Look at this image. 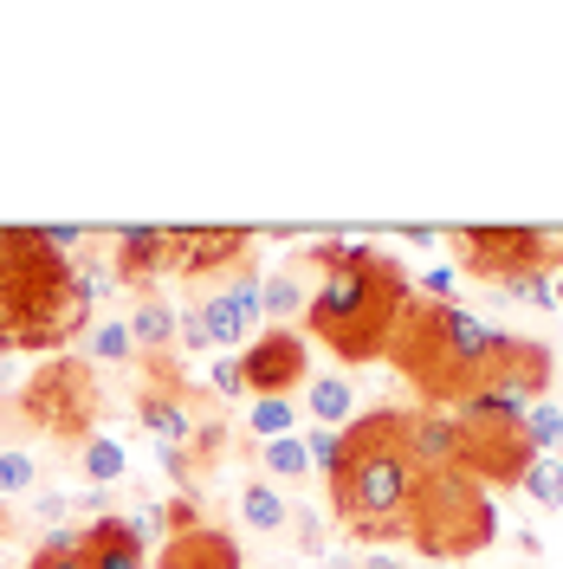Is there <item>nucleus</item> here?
Segmentation results:
<instances>
[{
    "instance_id": "obj_1",
    "label": "nucleus",
    "mask_w": 563,
    "mask_h": 569,
    "mask_svg": "<svg viewBox=\"0 0 563 569\" xmlns=\"http://www.w3.org/2000/svg\"><path fill=\"white\" fill-rule=\"evenodd\" d=\"M305 266H317L312 284V337L344 362H369L388 350L402 305L415 298V279L376 247H356V240H317L305 247Z\"/></svg>"
},
{
    "instance_id": "obj_2",
    "label": "nucleus",
    "mask_w": 563,
    "mask_h": 569,
    "mask_svg": "<svg viewBox=\"0 0 563 569\" xmlns=\"http://www.w3.org/2000/svg\"><path fill=\"white\" fill-rule=\"evenodd\" d=\"M91 318V284L39 227H0V356H52Z\"/></svg>"
},
{
    "instance_id": "obj_3",
    "label": "nucleus",
    "mask_w": 563,
    "mask_h": 569,
    "mask_svg": "<svg viewBox=\"0 0 563 569\" xmlns=\"http://www.w3.org/2000/svg\"><path fill=\"white\" fill-rule=\"evenodd\" d=\"M505 343H512V330H498V323H486L480 311H466L460 298L454 305L408 298L383 356L422 389L427 408H454L460 395H473L498 369Z\"/></svg>"
},
{
    "instance_id": "obj_4",
    "label": "nucleus",
    "mask_w": 563,
    "mask_h": 569,
    "mask_svg": "<svg viewBox=\"0 0 563 569\" xmlns=\"http://www.w3.org/2000/svg\"><path fill=\"white\" fill-rule=\"evenodd\" d=\"M415 447H408V408H376L344 427V460L330 472V505L350 537L388 543L408 537V498H415Z\"/></svg>"
},
{
    "instance_id": "obj_5",
    "label": "nucleus",
    "mask_w": 563,
    "mask_h": 569,
    "mask_svg": "<svg viewBox=\"0 0 563 569\" xmlns=\"http://www.w3.org/2000/svg\"><path fill=\"white\" fill-rule=\"evenodd\" d=\"M408 537L415 550L434 557V563H460V557H480L498 537V511L493 492L473 479V472H422L415 479V498H408Z\"/></svg>"
},
{
    "instance_id": "obj_6",
    "label": "nucleus",
    "mask_w": 563,
    "mask_h": 569,
    "mask_svg": "<svg viewBox=\"0 0 563 569\" xmlns=\"http://www.w3.org/2000/svg\"><path fill=\"white\" fill-rule=\"evenodd\" d=\"M525 395L498 389V382H480L473 395H460L454 427H460V472H473L480 486H518L525 466L537 460L525 440Z\"/></svg>"
},
{
    "instance_id": "obj_7",
    "label": "nucleus",
    "mask_w": 563,
    "mask_h": 569,
    "mask_svg": "<svg viewBox=\"0 0 563 569\" xmlns=\"http://www.w3.org/2000/svg\"><path fill=\"white\" fill-rule=\"evenodd\" d=\"M98 369L78 362V356H46L27 389H20V421L33 433H52V440H91L98 433Z\"/></svg>"
},
{
    "instance_id": "obj_8",
    "label": "nucleus",
    "mask_w": 563,
    "mask_h": 569,
    "mask_svg": "<svg viewBox=\"0 0 563 569\" xmlns=\"http://www.w3.org/2000/svg\"><path fill=\"white\" fill-rule=\"evenodd\" d=\"M447 240L466 259V272L498 284L518 279V272H557L563 266V240L544 227H454Z\"/></svg>"
},
{
    "instance_id": "obj_9",
    "label": "nucleus",
    "mask_w": 563,
    "mask_h": 569,
    "mask_svg": "<svg viewBox=\"0 0 563 569\" xmlns=\"http://www.w3.org/2000/svg\"><path fill=\"white\" fill-rule=\"evenodd\" d=\"M240 376L253 401H292V389L312 382V343L298 330H259L240 356Z\"/></svg>"
},
{
    "instance_id": "obj_10",
    "label": "nucleus",
    "mask_w": 563,
    "mask_h": 569,
    "mask_svg": "<svg viewBox=\"0 0 563 569\" xmlns=\"http://www.w3.org/2000/svg\"><path fill=\"white\" fill-rule=\"evenodd\" d=\"M110 272L130 284H156L181 272V227H124V233H110Z\"/></svg>"
},
{
    "instance_id": "obj_11",
    "label": "nucleus",
    "mask_w": 563,
    "mask_h": 569,
    "mask_svg": "<svg viewBox=\"0 0 563 569\" xmlns=\"http://www.w3.org/2000/svg\"><path fill=\"white\" fill-rule=\"evenodd\" d=\"M253 252L247 227H181V279H220L240 272Z\"/></svg>"
},
{
    "instance_id": "obj_12",
    "label": "nucleus",
    "mask_w": 563,
    "mask_h": 569,
    "mask_svg": "<svg viewBox=\"0 0 563 569\" xmlns=\"http://www.w3.org/2000/svg\"><path fill=\"white\" fill-rule=\"evenodd\" d=\"M156 569H240V543L220 531V525H188V531H169L162 537V557Z\"/></svg>"
},
{
    "instance_id": "obj_13",
    "label": "nucleus",
    "mask_w": 563,
    "mask_h": 569,
    "mask_svg": "<svg viewBox=\"0 0 563 569\" xmlns=\"http://www.w3.org/2000/svg\"><path fill=\"white\" fill-rule=\"evenodd\" d=\"M137 427L156 447H195V433H201V421H195V408H188V395H181L176 382H149V389H142Z\"/></svg>"
},
{
    "instance_id": "obj_14",
    "label": "nucleus",
    "mask_w": 563,
    "mask_h": 569,
    "mask_svg": "<svg viewBox=\"0 0 563 569\" xmlns=\"http://www.w3.org/2000/svg\"><path fill=\"white\" fill-rule=\"evenodd\" d=\"M551 376H557L551 343H537V337H512V343H505V356H498V369L486 376V382H498V389H512V395H525V401H544Z\"/></svg>"
},
{
    "instance_id": "obj_15",
    "label": "nucleus",
    "mask_w": 563,
    "mask_h": 569,
    "mask_svg": "<svg viewBox=\"0 0 563 569\" xmlns=\"http://www.w3.org/2000/svg\"><path fill=\"white\" fill-rule=\"evenodd\" d=\"M78 557L91 569H142L149 563V550L130 537V525H124L117 511H110V518H91V525L78 531Z\"/></svg>"
},
{
    "instance_id": "obj_16",
    "label": "nucleus",
    "mask_w": 563,
    "mask_h": 569,
    "mask_svg": "<svg viewBox=\"0 0 563 569\" xmlns=\"http://www.w3.org/2000/svg\"><path fill=\"white\" fill-rule=\"evenodd\" d=\"M408 447H415V466L422 472H447L460 466V427L447 408H408Z\"/></svg>"
},
{
    "instance_id": "obj_17",
    "label": "nucleus",
    "mask_w": 563,
    "mask_h": 569,
    "mask_svg": "<svg viewBox=\"0 0 563 569\" xmlns=\"http://www.w3.org/2000/svg\"><path fill=\"white\" fill-rule=\"evenodd\" d=\"M312 305V279H305V259H292L279 272H259V311L266 318H298Z\"/></svg>"
},
{
    "instance_id": "obj_18",
    "label": "nucleus",
    "mask_w": 563,
    "mask_h": 569,
    "mask_svg": "<svg viewBox=\"0 0 563 569\" xmlns=\"http://www.w3.org/2000/svg\"><path fill=\"white\" fill-rule=\"evenodd\" d=\"M130 337H137V356H169V343H176V305L142 291L130 305Z\"/></svg>"
},
{
    "instance_id": "obj_19",
    "label": "nucleus",
    "mask_w": 563,
    "mask_h": 569,
    "mask_svg": "<svg viewBox=\"0 0 563 569\" xmlns=\"http://www.w3.org/2000/svg\"><path fill=\"white\" fill-rule=\"evenodd\" d=\"M305 408H312V421L317 427H344L356 421V389H350V376H337V369H324V376H312V395H305Z\"/></svg>"
},
{
    "instance_id": "obj_20",
    "label": "nucleus",
    "mask_w": 563,
    "mask_h": 569,
    "mask_svg": "<svg viewBox=\"0 0 563 569\" xmlns=\"http://www.w3.org/2000/svg\"><path fill=\"white\" fill-rule=\"evenodd\" d=\"M240 518H247L259 537H279L285 525H292V505L279 498V486H273V479H253L247 492H240Z\"/></svg>"
},
{
    "instance_id": "obj_21",
    "label": "nucleus",
    "mask_w": 563,
    "mask_h": 569,
    "mask_svg": "<svg viewBox=\"0 0 563 569\" xmlns=\"http://www.w3.org/2000/svg\"><path fill=\"white\" fill-rule=\"evenodd\" d=\"M78 466H85V479L91 486H124V472H130V453H124V440H110V433H91L85 447H78Z\"/></svg>"
},
{
    "instance_id": "obj_22",
    "label": "nucleus",
    "mask_w": 563,
    "mask_h": 569,
    "mask_svg": "<svg viewBox=\"0 0 563 569\" xmlns=\"http://www.w3.org/2000/svg\"><path fill=\"white\" fill-rule=\"evenodd\" d=\"M259 479H312V453H305V440L298 433H285V440H259Z\"/></svg>"
},
{
    "instance_id": "obj_23",
    "label": "nucleus",
    "mask_w": 563,
    "mask_h": 569,
    "mask_svg": "<svg viewBox=\"0 0 563 569\" xmlns=\"http://www.w3.org/2000/svg\"><path fill=\"white\" fill-rule=\"evenodd\" d=\"M117 369V362H137V337H130V318H105L91 330V369Z\"/></svg>"
},
{
    "instance_id": "obj_24",
    "label": "nucleus",
    "mask_w": 563,
    "mask_h": 569,
    "mask_svg": "<svg viewBox=\"0 0 563 569\" xmlns=\"http://www.w3.org/2000/svg\"><path fill=\"white\" fill-rule=\"evenodd\" d=\"M518 492H531L544 511H563V460L537 453V460L525 466V479H518Z\"/></svg>"
},
{
    "instance_id": "obj_25",
    "label": "nucleus",
    "mask_w": 563,
    "mask_h": 569,
    "mask_svg": "<svg viewBox=\"0 0 563 569\" xmlns=\"http://www.w3.org/2000/svg\"><path fill=\"white\" fill-rule=\"evenodd\" d=\"M247 427H253V440H285V433H298V408L292 401H253Z\"/></svg>"
},
{
    "instance_id": "obj_26",
    "label": "nucleus",
    "mask_w": 563,
    "mask_h": 569,
    "mask_svg": "<svg viewBox=\"0 0 563 569\" xmlns=\"http://www.w3.org/2000/svg\"><path fill=\"white\" fill-rule=\"evenodd\" d=\"M525 440H531V453H551V447L563 440V408L531 401V408H525Z\"/></svg>"
},
{
    "instance_id": "obj_27",
    "label": "nucleus",
    "mask_w": 563,
    "mask_h": 569,
    "mask_svg": "<svg viewBox=\"0 0 563 569\" xmlns=\"http://www.w3.org/2000/svg\"><path fill=\"white\" fill-rule=\"evenodd\" d=\"M39 486V460L33 453H0V498H20V492H33Z\"/></svg>"
},
{
    "instance_id": "obj_28",
    "label": "nucleus",
    "mask_w": 563,
    "mask_h": 569,
    "mask_svg": "<svg viewBox=\"0 0 563 569\" xmlns=\"http://www.w3.org/2000/svg\"><path fill=\"white\" fill-rule=\"evenodd\" d=\"M298 440H305L312 466L330 479V472H337V460H344V433H337V427H312V433H298Z\"/></svg>"
},
{
    "instance_id": "obj_29",
    "label": "nucleus",
    "mask_w": 563,
    "mask_h": 569,
    "mask_svg": "<svg viewBox=\"0 0 563 569\" xmlns=\"http://www.w3.org/2000/svg\"><path fill=\"white\" fill-rule=\"evenodd\" d=\"M505 298L512 305H557V284H551V272H518V279H505Z\"/></svg>"
},
{
    "instance_id": "obj_30",
    "label": "nucleus",
    "mask_w": 563,
    "mask_h": 569,
    "mask_svg": "<svg viewBox=\"0 0 563 569\" xmlns=\"http://www.w3.org/2000/svg\"><path fill=\"white\" fill-rule=\"evenodd\" d=\"M124 525H130V537H137L142 550H149L156 537H169V518H162V505H137V511H130Z\"/></svg>"
},
{
    "instance_id": "obj_31",
    "label": "nucleus",
    "mask_w": 563,
    "mask_h": 569,
    "mask_svg": "<svg viewBox=\"0 0 563 569\" xmlns=\"http://www.w3.org/2000/svg\"><path fill=\"white\" fill-rule=\"evenodd\" d=\"M208 382H214V395H220V401H240V395H247V376H240V356H220V362L208 369Z\"/></svg>"
},
{
    "instance_id": "obj_32",
    "label": "nucleus",
    "mask_w": 563,
    "mask_h": 569,
    "mask_svg": "<svg viewBox=\"0 0 563 569\" xmlns=\"http://www.w3.org/2000/svg\"><path fill=\"white\" fill-rule=\"evenodd\" d=\"M27 569H91V563H85L78 550H46V543H39V550H33V563H27Z\"/></svg>"
},
{
    "instance_id": "obj_33",
    "label": "nucleus",
    "mask_w": 563,
    "mask_h": 569,
    "mask_svg": "<svg viewBox=\"0 0 563 569\" xmlns=\"http://www.w3.org/2000/svg\"><path fill=\"white\" fill-rule=\"evenodd\" d=\"M39 511H46V525H59V518L71 511V498L66 492H46V498H39Z\"/></svg>"
},
{
    "instance_id": "obj_34",
    "label": "nucleus",
    "mask_w": 563,
    "mask_h": 569,
    "mask_svg": "<svg viewBox=\"0 0 563 569\" xmlns=\"http://www.w3.org/2000/svg\"><path fill=\"white\" fill-rule=\"evenodd\" d=\"M46 550H78V531H46Z\"/></svg>"
},
{
    "instance_id": "obj_35",
    "label": "nucleus",
    "mask_w": 563,
    "mask_h": 569,
    "mask_svg": "<svg viewBox=\"0 0 563 569\" xmlns=\"http://www.w3.org/2000/svg\"><path fill=\"white\" fill-rule=\"evenodd\" d=\"M7 382H13V356H0V389H7Z\"/></svg>"
},
{
    "instance_id": "obj_36",
    "label": "nucleus",
    "mask_w": 563,
    "mask_h": 569,
    "mask_svg": "<svg viewBox=\"0 0 563 569\" xmlns=\"http://www.w3.org/2000/svg\"><path fill=\"white\" fill-rule=\"evenodd\" d=\"M369 569H402V563H383V557H376V563H369Z\"/></svg>"
},
{
    "instance_id": "obj_37",
    "label": "nucleus",
    "mask_w": 563,
    "mask_h": 569,
    "mask_svg": "<svg viewBox=\"0 0 563 569\" xmlns=\"http://www.w3.org/2000/svg\"><path fill=\"white\" fill-rule=\"evenodd\" d=\"M557 305H563V279H557Z\"/></svg>"
}]
</instances>
